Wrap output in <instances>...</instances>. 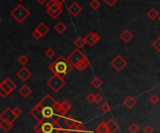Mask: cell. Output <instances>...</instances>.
Segmentation results:
<instances>
[{"label":"cell","mask_w":160,"mask_h":133,"mask_svg":"<svg viewBox=\"0 0 160 133\" xmlns=\"http://www.w3.org/2000/svg\"><path fill=\"white\" fill-rule=\"evenodd\" d=\"M128 65V62L127 60L121 56V55H117L116 57H114L112 59V61L111 62V66L117 72H121L123 69H125V67Z\"/></svg>","instance_id":"cell-8"},{"label":"cell","mask_w":160,"mask_h":133,"mask_svg":"<svg viewBox=\"0 0 160 133\" xmlns=\"http://www.w3.org/2000/svg\"><path fill=\"white\" fill-rule=\"evenodd\" d=\"M95 97H96V94L95 93H89L86 97L87 99V102L90 103H95Z\"/></svg>","instance_id":"cell-38"},{"label":"cell","mask_w":160,"mask_h":133,"mask_svg":"<svg viewBox=\"0 0 160 133\" xmlns=\"http://www.w3.org/2000/svg\"><path fill=\"white\" fill-rule=\"evenodd\" d=\"M97 133H109V130L107 127V122H100L96 130Z\"/></svg>","instance_id":"cell-25"},{"label":"cell","mask_w":160,"mask_h":133,"mask_svg":"<svg viewBox=\"0 0 160 133\" xmlns=\"http://www.w3.org/2000/svg\"><path fill=\"white\" fill-rule=\"evenodd\" d=\"M73 65L71 62L68 60V58L64 56H59L50 66V71L56 76H59L61 77L67 76L72 70Z\"/></svg>","instance_id":"cell-1"},{"label":"cell","mask_w":160,"mask_h":133,"mask_svg":"<svg viewBox=\"0 0 160 133\" xmlns=\"http://www.w3.org/2000/svg\"><path fill=\"white\" fill-rule=\"evenodd\" d=\"M67 58L71 62L73 67H75L79 71H84L90 66V62L87 56L81 51V48H77Z\"/></svg>","instance_id":"cell-2"},{"label":"cell","mask_w":160,"mask_h":133,"mask_svg":"<svg viewBox=\"0 0 160 133\" xmlns=\"http://www.w3.org/2000/svg\"><path fill=\"white\" fill-rule=\"evenodd\" d=\"M28 62H29V59H28V57L25 56V55H22V56H20V57L18 58V62H19L21 65H22V66H24L26 63H28Z\"/></svg>","instance_id":"cell-35"},{"label":"cell","mask_w":160,"mask_h":133,"mask_svg":"<svg viewBox=\"0 0 160 133\" xmlns=\"http://www.w3.org/2000/svg\"><path fill=\"white\" fill-rule=\"evenodd\" d=\"M84 131V126L82 123L81 122H78L76 121V123L68 130V131H66L67 133H81L82 131Z\"/></svg>","instance_id":"cell-19"},{"label":"cell","mask_w":160,"mask_h":133,"mask_svg":"<svg viewBox=\"0 0 160 133\" xmlns=\"http://www.w3.org/2000/svg\"><path fill=\"white\" fill-rule=\"evenodd\" d=\"M40 123H41V131L39 132L58 133L62 130L61 126L58 124L57 120L54 118H50V119L44 118L42 121H40Z\"/></svg>","instance_id":"cell-4"},{"label":"cell","mask_w":160,"mask_h":133,"mask_svg":"<svg viewBox=\"0 0 160 133\" xmlns=\"http://www.w3.org/2000/svg\"><path fill=\"white\" fill-rule=\"evenodd\" d=\"M65 133H67V132H65Z\"/></svg>","instance_id":"cell-47"},{"label":"cell","mask_w":160,"mask_h":133,"mask_svg":"<svg viewBox=\"0 0 160 133\" xmlns=\"http://www.w3.org/2000/svg\"><path fill=\"white\" fill-rule=\"evenodd\" d=\"M39 103L43 106V107H56L58 104V102L56 100H54L51 94H46L40 101Z\"/></svg>","instance_id":"cell-13"},{"label":"cell","mask_w":160,"mask_h":133,"mask_svg":"<svg viewBox=\"0 0 160 133\" xmlns=\"http://www.w3.org/2000/svg\"><path fill=\"white\" fill-rule=\"evenodd\" d=\"M159 96L158 94H152L150 97H149V102L152 103V104H158L159 103Z\"/></svg>","instance_id":"cell-34"},{"label":"cell","mask_w":160,"mask_h":133,"mask_svg":"<svg viewBox=\"0 0 160 133\" xmlns=\"http://www.w3.org/2000/svg\"><path fill=\"white\" fill-rule=\"evenodd\" d=\"M16 89V84L10 78L4 79L0 84V95L2 98H6Z\"/></svg>","instance_id":"cell-6"},{"label":"cell","mask_w":160,"mask_h":133,"mask_svg":"<svg viewBox=\"0 0 160 133\" xmlns=\"http://www.w3.org/2000/svg\"><path fill=\"white\" fill-rule=\"evenodd\" d=\"M82 10V7L77 3V2H73L69 5V7H68V11L74 17L78 16Z\"/></svg>","instance_id":"cell-17"},{"label":"cell","mask_w":160,"mask_h":133,"mask_svg":"<svg viewBox=\"0 0 160 133\" xmlns=\"http://www.w3.org/2000/svg\"><path fill=\"white\" fill-rule=\"evenodd\" d=\"M31 93H32V89L27 85H23L19 89V94L23 98H28L31 95Z\"/></svg>","instance_id":"cell-22"},{"label":"cell","mask_w":160,"mask_h":133,"mask_svg":"<svg viewBox=\"0 0 160 133\" xmlns=\"http://www.w3.org/2000/svg\"><path fill=\"white\" fill-rule=\"evenodd\" d=\"M57 5H59V6H62L63 7V5L65 4V2H66V0H53Z\"/></svg>","instance_id":"cell-43"},{"label":"cell","mask_w":160,"mask_h":133,"mask_svg":"<svg viewBox=\"0 0 160 133\" xmlns=\"http://www.w3.org/2000/svg\"><path fill=\"white\" fill-rule=\"evenodd\" d=\"M91 85L95 88V89H99L102 85H103V80L98 76H96L95 78L92 79L91 81Z\"/></svg>","instance_id":"cell-28"},{"label":"cell","mask_w":160,"mask_h":133,"mask_svg":"<svg viewBox=\"0 0 160 133\" xmlns=\"http://www.w3.org/2000/svg\"><path fill=\"white\" fill-rule=\"evenodd\" d=\"M47 85L53 92H59L66 86V81L64 80V77L53 75L47 81Z\"/></svg>","instance_id":"cell-5"},{"label":"cell","mask_w":160,"mask_h":133,"mask_svg":"<svg viewBox=\"0 0 160 133\" xmlns=\"http://www.w3.org/2000/svg\"><path fill=\"white\" fill-rule=\"evenodd\" d=\"M84 39H85L86 45H88L89 47H93L100 40V36L98 34L95 32H90L84 36Z\"/></svg>","instance_id":"cell-14"},{"label":"cell","mask_w":160,"mask_h":133,"mask_svg":"<svg viewBox=\"0 0 160 133\" xmlns=\"http://www.w3.org/2000/svg\"><path fill=\"white\" fill-rule=\"evenodd\" d=\"M158 11L156 8H151L148 10L147 12V17L151 20V21H155L157 18H158Z\"/></svg>","instance_id":"cell-27"},{"label":"cell","mask_w":160,"mask_h":133,"mask_svg":"<svg viewBox=\"0 0 160 133\" xmlns=\"http://www.w3.org/2000/svg\"><path fill=\"white\" fill-rule=\"evenodd\" d=\"M13 112H14V114L16 115L17 117H19L22 115V110H21L20 107H15V108L13 109Z\"/></svg>","instance_id":"cell-42"},{"label":"cell","mask_w":160,"mask_h":133,"mask_svg":"<svg viewBox=\"0 0 160 133\" xmlns=\"http://www.w3.org/2000/svg\"><path fill=\"white\" fill-rule=\"evenodd\" d=\"M17 76L22 81V82H26L31 76H32V73L26 68V67H22L21 68L18 72H17Z\"/></svg>","instance_id":"cell-15"},{"label":"cell","mask_w":160,"mask_h":133,"mask_svg":"<svg viewBox=\"0 0 160 133\" xmlns=\"http://www.w3.org/2000/svg\"><path fill=\"white\" fill-rule=\"evenodd\" d=\"M37 2L40 5H43V4H47L48 3V0H37Z\"/></svg>","instance_id":"cell-44"},{"label":"cell","mask_w":160,"mask_h":133,"mask_svg":"<svg viewBox=\"0 0 160 133\" xmlns=\"http://www.w3.org/2000/svg\"><path fill=\"white\" fill-rule=\"evenodd\" d=\"M120 38L123 42L125 43H128L131 41V39L133 38V34H131V32L129 30H124L121 34H120Z\"/></svg>","instance_id":"cell-20"},{"label":"cell","mask_w":160,"mask_h":133,"mask_svg":"<svg viewBox=\"0 0 160 133\" xmlns=\"http://www.w3.org/2000/svg\"><path fill=\"white\" fill-rule=\"evenodd\" d=\"M44 55H45L48 59H52V58L55 56V51H54L52 48H47V49L44 51Z\"/></svg>","instance_id":"cell-32"},{"label":"cell","mask_w":160,"mask_h":133,"mask_svg":"<svg viewBox=\"0 0 160 133\" xmlns=\"http://www.w3.org/2000/svg\"><path fill=\"white\" fill-rule=\"evenodd\" d=\"M141 128L137 123H132L128 126V131L130 133H138L140 131Z\"/></svg>","instance_id":"cell-31"},{"label":"cell","mask_w":160,"mask_h":133,"mask_svg":"<svg viewBox=\"0 0 160 133\" xmlns=\"http://www.w3.org/2000/svg\"><path fill=\"white\" fill-rule=\"evenodd\" d=\"M42 109H43V106H42L39 103H38L30 110L29 114H30L38 122L42 121V120L44 119L43 115H42Z\"/></svg>","instance_id":"cell-12"},{"label":"cell","mask_w":160,"mask_h":133,"mask_svg":"<svg viewBox=\"0 0 160 133\" xmlns=\"http://www.w3.org/2000/svg\"><path fill=\"white\" fill-rule=\"evenodd\" d=\"M89 7L94 10H98L101 7V3L99 2V0H91L89 3Z\"/></svg>","instance_id":"cell-30"},{"label":"cell","mask_w":160,"mask_h":133,"mask_svg":"<svg viewBox=\"0 0 160 133\" xmlns=\"http://www.w3.org/2000/svg\"><path fill=\"white\" fill-rule=\"evenodd\" d=\"M152 46H153V48H154L158 52H160V37H158V38L152 43Z\"/></svg>","instance_id":"cell-36"},{"label":"cell","mask_w":160,"mask_h":133,"mask_svg":"<svg viewBox=\"0 0 160 133\" xmlns=\"http://www.w3.org/2000/svg\"><path fill=\"white\" fill-rule=\"evenodd\" d=\"M158 21H159V22H160V15H159V16H158Z\"/></svg>","instance_id":"cell-45"},{"label":"cell","mask_w":160,"mask_h":133,"mask_svg":"<svg viewBox=\"0 0 160 133\" xmlns=\"http://www.w3.org/2000/svg\"><path fill=\"white\" fill-rule=\"evenodd\" d=\"M12 124H13V123L8 122V121H1V123H0V128H1L2 131H4L5 132H8V131H9L12 129Z\"/></svg>","instance_id":"cell-29"},{"label":"cell","mask_w":160,"mask_h":133,"mask_svg":"<svg viewBox=\"0 0 160 133\" xmlns=\"http://www.w3.org/2000/svg\"><path fill=\"white\" fill-rule=\"evenodd\" d=\"M74 45H75L78 48H82L86 45V42H85L84 37H82V36H78V37L74 40Z\"/></svg>","instance_id":"cell-26"},{"label":"cell","mask_w":160,"mask_h":133,"mask_svg":"<svg viewBox=\"0 0 160 133\" xmlns=\"http://www.w3.org/2000/svg\"><path fill=\"white\" fill-rule=\"evenodd\" d=\"M18 1H23V0H18Z\"/></svg>","instance_id":"cell-46"},{"label":"cell","mask_w":160,"mask_h":133,"mask_svg":"<svg viewBox=\"0 0 160 133\" xmlns=\"http://www.w3.org/2000/svg\"><path fill=\"white\" fill-rule=\"evenodd\" d=\"M143 131H144V133H154L155 130H154V128H153L152 126L147 125V126L143 129Z\"/></svg>","instance_id":"cell-41"},{"label":"cell","mask_w":160,"mask_h":133,"mask_svg":"<svg viewBox=\"0 0 160 133\" xmlns=\"http://www.w3.org/2000/svg\"><path fill=\"white\" fill-rule=\"evenodd\" d=\"M46 11L52 19L55 20L62 14L63 7L62 6L57 5L53 0H50L46 5Z\"/></svg>","instance_id":"cell-7"},{"label":"cell","mask_w":160,"mask_h":133,"mask_svg":"<svg viewBox=\"0 0 160 133\" xmlns=\"http://www.w3.org/2000/svg\"><path fill=\"white\" fill-rule=\"evenodd\" d=\"M18 117H16V115L14 114L13 112V109L8 107L6 108L0 115V119L1 121H8V122H10V123H13Z\"/></svg>","instance_id":"cell-11"},{"label":"cell","mask_w":160,"mask_h":133,"mask_svg":"<svg viewBox=\"0 0 160 133\" xmlns=\"http://www.w3.org/2000/svg\"><path fill=\"white\" fill-rule=\"evenodd\" d=\"M58 124L61 126L62 130H65V131H68L75 123H76V120L72 117H57L56 118Z\"/></svg>","instance_id":"cell-9"},{"label":"cell","mask_w":160,"mask_h":133,"mask_svg":"<svg viewBox=\"0 0 160 133\" xmlns=\"http://www.w3.org/2000/svg\"><path fill=\"white\" fill-rule=\"evenodd\" d=\"M103 100H104V98H103L102 94L97 93V94H96V97H95V103H96V104H100V103L103 102Z\"/></svg>","instance_id":"cell-37"},{"label":"cell","mask_w":160,"mask_h":133,"mask_svg":"<svg viewBox=\"0 0 160 133\" xmlns=\"http://www.w3.org/2000/svg\"><path fill=\"white\" fill-rule=\"evenodd\" d=\"M11 17L18 22V23H22L30 15V11L22 5L19 4L17 5L10 12Z\"/></svg>","instance_id":"cell-3"},{"label":"cell","mask_w":160,"mask_h":133,"mask_svg":"<svg viewBox=\"0 0 160 133\" xmlns=\"http://www.w3.org/2000/svg\"><path fill=\"white\" fill-rule=\"evenodd\" d=\"M38 33H40V34L42 35V36H44V35H46L49 32H50V29H49V27L44 23V22H40L36 28H35Z\"/></svg>","instance_id":"cell-23"},{"label":"cell","mask_w":160,"mask_h":133,"mask_svg":"<svg viewBox=\"0 0 160 133\" xmlns=\"http://www.w3.org/2000/svg\"><path fill=\"white\" fill-rule=\"evenodd\" d=\"M42 115L45 119L53 118L56 115V107H43L42 109Z\"/></svg>","instance_id":"cell-18"},{"label":"cell","mask_w":160,"mask_h":133,"mask_svg":"<svg viewBox=\"0 0 160 133\" xmlns=\"http://www.w3.org/2000/svg\"><path fill=\"white\" fill-rule=\"evenodd\" d=\"M107 127H108V130H109V133H115L119 129L118 124L112 118H110L107 121Z\"/></svg>","instance_id":"cell-21"},{"label":"cell","mask_w":160,"mask_h":133,"mask_svg":"<svg viewBox=\"0 0 160 133\" xmlns=\"http://www.w3.org/2000/svg\"><path fill=\"white\" fill-rule=\"evenodd\" d=\"M117 1H118V0H103V2H104L107 6H109V7L114 6V5L117 3Z\"/></svg>","instance_id":"cell-40"},{"label":"cell","mask_w":160,"mask_h":133,"mask_svg":"<svg viewBox=\"0 0 160 133\" xmlns=\"http://www.w3.org/2000/svg\"><path fill=\"white\" fill-rule=\"evenodd\" d=\"M53 29H54V31H55L57 34H62L65 33V31L67 30V25H66L63 21H59V22H57V23L54 25Z\"/></svg>","instance_id":"cell-24"},{"label":"cell","mask_w":160,"mask_h":133,"mask_svg":"<svg viewBox=\"0 0 160 133\" xmlns=\"http://www.w3.org/2000/svg\"><path fill=\"white\" fill-rule=\"evenodd\" d=\"M137 103H138V102H137L136 98L133 97V96H131V95L128 96V97L123 101L124 106H125L127 109H128V110L133 109V108L137 105Z\"/></svg>","instance_id":"cell-16"},{"label":"cell","mask_w":160,"mask_h":133,"mask_svg":"<svg viewBox=\"0 0 160 133\" xmlns=\"http://www.w3.org/2000/svg\"><path fill=\"white\" fill-rule=\"evenodd\" d=\"M70 110H71L70 102L63 101L61 103H58V104L56 106V115H57V117H63V116H66Z\"/></svg>","instance_id":"cell-10"},{"label":"cell","mask_w":160,"mask_h":133,"mask_svg":"<svg viewBox=\"0 0 160 133\" xmlns=\"http://www.w3.org/2000/svg\"><path fill=\"white\" fill-rule=\"evenodd\" d=\"M32 36H33L35 39H37V40H39V39H41V38L43 37V36L40 34V33H38L36 29L33 31V33H32Z\"/></svg>","instance_id":"cell-39"},{"label":"cell","mask_w":160,"mask_h":133,"mask_svg":"<svg viewBox=\"0 0 160 133\" xmlns=\"http://www.w3.org/2000/svg\"><path fill=\"white\" fill-rule=\"evenodd\" d=\"M100 109L103 113H108L111 111L112 109V105L109 103H103L101 105H100Z\"/></svg>","instance_id":"cell-33"}]
</instances>
